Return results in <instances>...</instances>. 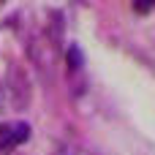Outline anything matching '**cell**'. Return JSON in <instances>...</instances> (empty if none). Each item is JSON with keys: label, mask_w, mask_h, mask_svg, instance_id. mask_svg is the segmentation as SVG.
<instances>
[{"label": "cell", "mask_w": 155, "mask_h": 155, "mask_svg": "<svg viewBox=\"0 0 155 155\" xmlns=\"http://www.w3.org/2000/svg\"><path fill=\"white\" fill-rule=\"evenodd\" d=\"M5 87H8V101L14 112H22L30 106L33 101V87H30V76L19 63L8 65V76H5Z\"/></svg>", "instance_id": "6da1fadb"}, {"label": "cell", "mask_w": 155, "mask_h": 155, "mask_svg": "<svg viewBox=\"0 0 155 155\" xmlns=\"http://www.w3.org/2000/svg\"><path fill=\"white\" fill-rule=\"evenodd\" d=\"M27 139H30V125L27 123H14V125L3 123L0 125V150H14V147L25 144Z\"/></svg>", "instance_id": "7a4b0ae2"}, {"label": "cell", "mask_w": 155, "mask_h": 155, "mask_svg": "<svg viewBox=\"0 0 155 155\" xmlns=\"http://www.w3.org/2000/svg\"><path fill=\"white\" fill-rule=\"evenodd\" d=\"M65 57H68V65H71V71H79V68H82V63H84V60H82V52H79L74 44L68 46V54H65Z\"/></svg>", "instance_id": "3957f363"}, {"label": "cell", "mask_w": 155, "mask_h": 155, "mask_svg": "<svg viewBox=\"0 0 155 155\" xmlns=\"http://www.w3.org/2000/svg\"><path fill=\"white\" fill-rule=\"evenodd\" d=\"M134 8H136V11H139V14H147V11H150V8H153V5H147V3H144V5H134Z\"/></svg>", "instance_id": "277c9868"}, {"label": "cell", "mask_w": 155, "mask_h": 155, "mask_svg": "<svg viewBox=\"0 0 155 155\" xmlns=\"http://www.w3.org/2000/svg\"><path fill=\"white\" fill-rule=\"evenodd\" d=\"M0 98H3V90H0Z\"/></svg>", "instance_id": "5b68a950"}]
</instances>
